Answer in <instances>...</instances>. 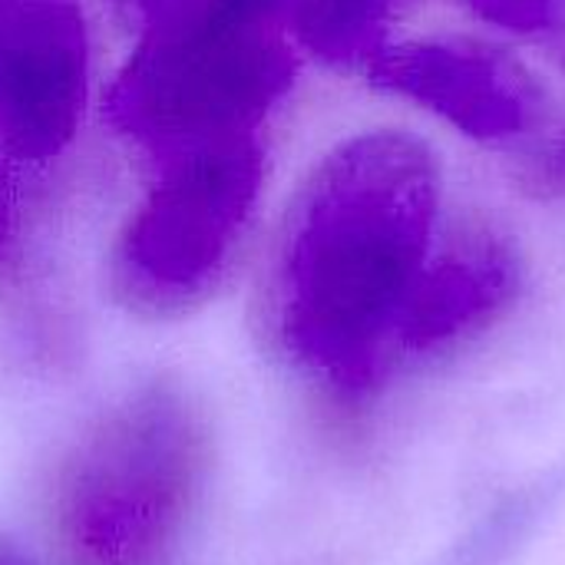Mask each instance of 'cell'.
<instances>
[{"mask_svg": "<svg viewBox=\"0 0 565 565\" xmlns=\"http://www.w3.org/2000/svg\"><path fill=\"white\" fill-rule=\"evenodd\" d=\"M437 209V156L397 129L338 142L288 199L258 281V331L338 414H364L397 361Z\"/></svg>", "mask_w": 565, "mask_h": 565, "instance_id": "obj_1", "label": "cell"}, {"mask_svg": "<svg viewBox=\"0 0 565 565\" xmlns=\"http://www.w3.org/2000/svg\"><path fill=\"white\" fill-rule=\"evenodd\" d=\"M212 467L195 397L149 381L106 407L53 480V540L66 565H175Z\"/></svg>", "mask_w": 565, "mask_h": 565, "instance_id": "obj_2", "label": "cell"}, {"mask_svg": "<svg viewBox=\"0 0 565 565\" xmlns=\"http://www.w3.org/2000/svg\"><path fill=\"white\" fill-rule=\"evenodd\" d=\"M295 0H185L152 23L106 93L116 136L152 162L238 136H258L265 116L298 76Z\"/></svg>", "mask_w": 565, "mask_h": 565, "instance_id": "obj_3", "label": "cell"}, {"mask_svg": "<svg viewBox=\"0 0 565 565\" xmlns=\"http://www.w3.org/2000/svg\"><path fill=\"white\" fill-rule=\"evenodd\" d=\"M156 175L109 248V295L142 321H179L225 285L255 218L265 152L258 136L156 159Z\"/></svg>", "mask_w": 565, "mask_h": 565, "instance_id": "obj_4", "label": "cell"}, {"mask_svg": "<svg viewBox=\"0 0 565 565\" xmlns=\"http://www.w3.org/2000/svg\"><path fill=\"white\" fill-rule=\"evenodd\" d=\"M89 99L79 0H0V156L43 166L70 149Z\"/></svg>", "mask_w": 565, "mask_h": 565, "instance_id": "obj_5", "label": "cell"}, {"mask_svg": "<svg viewBox=\"0 0 565 565\" xmlns=\"http://www.w3.org/2000/svg\"><path fill=\"white\" fill-rule=\"evenodd\" d=\"M364 76L480 142L523 139L546 119L540 79L507 50L470 36L387 43Z\"/></svg>", "mask_w": 565, "mask_h": 565, "instance_id": "obj_6", "label": "cell"}, {"mask_svg": "<svg viewBox=\"0 0 565 565\" xmlns=\"http://www.w3.org/2000/svg\"><path fill=\"white\" fill-rule=\"evenodd\" d=\"M526 288L520 242L490 215L460 218L427 255L397 324V358L454 354L493 331Z\"/></svg>", "mask_w": 565, "mask_h": 565, "instance_id": "obj_7", "label": "cell"}, {"mask_svg": "<svg viewBox=\"0 0 565 565\" xmlns=\"http://www.w3.org/2000/svg\"><path fill=\"white\" fill-rule=\"evenodd\" d=\"M411 0H295L291 30L301 50L348 73L364 66L391 43V26Z\"/></svg>", "mask_w": 565, "mask_h": 565, "instance_id": "obj_8", "label": "cell"}, {"mask_svg": "<svg viewBox=\"0 0 565 565\" xmlns=\"http://www.w3.org/2000/svg\"><path fill=\"white\" fill-rule=\"evenodd\" d=\"M563 490L565 467L546 470L536 480L516 487L490 513H483V520L457 546H450L437 565H500L510 559L513 550H520L523 540L536 533Z\"/></svg>", "mask_w": 565, "mask_h": 565, "instance_id": "obj_9", "label": "cell"}, {"mask_svg": "<svg viewBox=\"0 0 565 565\" xmlns=\"http://www.w3.org/2000/svg\"><path fill=\"white\" fill-rule=\"evenodd\" d=\"M513 182L536 202H565V119H543L523 136V149L513 162Z\"/></svg>", "mask_w": 565, "mask_h": 565, "instance_id": "obj_10", "label": "cell"}, {"mask_svg": "<svg viewBox=\"0 0 565 565\" xmlns=\"http://www.w3.org/2000/svg\"><path fill=\"white\" fill-rule=\"evenodd\" d=\"M470 10L520 36H565V0H467Z\"/></svg>", "mask_w": 565, "mask_h": 565, "instance_id": "obj_11", "label": "cell"}, {"mask_svg": "<svg viewBox=\"0 0 565 565\" xmlns=\"http://www.w3.org/2000/svg\"><path fill=\"white\" fill-rule=\"evenodd\" d=\"M10 159L0 156V268L13 271L20 265V205L13 192Z\"/></svg>", "mask_w": 565, "mask_h": 565, "instance_id": "obj_12", "label": "cell"}, {"mask_svg": "<svg viewBox=\"0 0 565 565\" xmlns=\"http://www.w3.org/2000/svg\"><path fill=\"white\" fill-rule=\"evenodd\" d=\"M126 17H132L139 26H146V23H152L156 17H162V13H169L172 7H179V3H185V0H113Z\"/></svg>", "mask_w": 565, "mask_h": 565, "instance_id": "obj_13", "label": "cell"}, {"mask_svg": "<svg viewBox=\"0 0 565 565\" xmlns=\"http://www.w3.org/2000/svg\"><path fill=\"white\" fill-rule=\"evenodd\" d=\"M0 565H30V559L7 540H0Z\"/></svg>", "mask_w": 565, "mask_h": 565, "instance_id": "obj_14", "label": "cell"}]
</instances>
